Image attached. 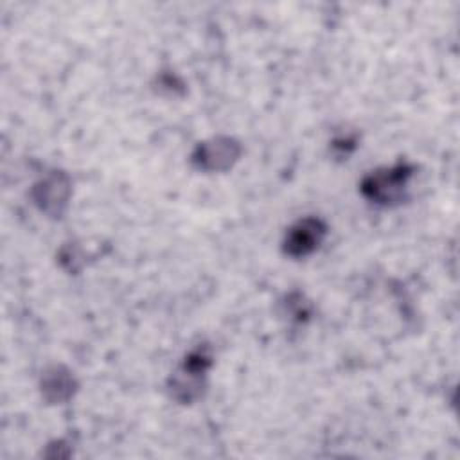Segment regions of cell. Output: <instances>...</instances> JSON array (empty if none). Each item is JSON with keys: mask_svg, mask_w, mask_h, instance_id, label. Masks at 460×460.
Returning <instances> with one entry per match:
<instances>
[{"mask_svg": "<svg viewBox=\"0 0 460 460\" xmlns=\"http://www.w3.org/2000/svg\"><path fill=\"white\" fill-rule=\"evenodd\" d=\"M323 232L325 228L316 219L300 221L296 226L291 228L286 241V250L291 255H305L318 246V243L323 237Z\"/></svg>", "mask_w": 460, "mask_h": 460, "instance_id": "obj_1", "label": "cell"}, {"mask_svg": "<svg viewBox=\"0 0 460 460\" xmlns=\"http://www.w3.org/2000/svg\"><path fill=\"white\" fill-rule=\"evenodd\" d=\"M408 169L406 167H395L390 171H385V174H376L365 183V190L370 192L374 199L379 201H390L395 199L404 189L406 178H408Z\"/></svg>", "mask_w": 460, "mask_h": 460, "instance_id": "obj_2", "label": "cell"}]
</instances>
